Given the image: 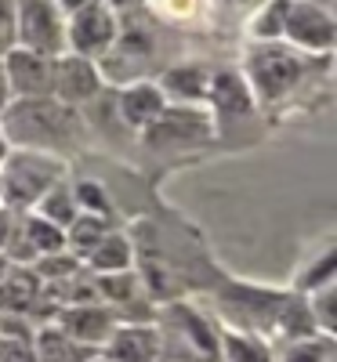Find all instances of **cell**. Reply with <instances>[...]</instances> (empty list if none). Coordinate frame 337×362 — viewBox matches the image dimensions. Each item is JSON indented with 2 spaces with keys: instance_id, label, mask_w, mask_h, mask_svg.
Listing matches in <instances>:
<instances>
[{
  "instance_id": "19",
  "label": "cell",
  "mask_w": 337,
  "mask_h": 362,
  "mask_svg": "<svg viewBox=\"0 0 337 362\" xmlns=\"http://www.w3.org/2000/svg\"><path fill=\"white\" fill-rule=\"evenodd\" d=\"M287 8L290 0H265V4L254 11L251 18V37L258 44H272L283 37V22H287Z\"/></svg>"
},
{
  "instance_id": "4",
  "label": "cell",
  "mask_w": 337,
  "mask_h": 362,
  "mask_svg": "<svg viewBox=\"0 0 337 362\" xmlns=\"http://www.w3.org/2000/svg\"><path fill=\"white\" fill-rule=\"evenodd\" d=\"M15 47L44 58L66 54V15L55 0H15Z\"/></svg>"
},
{
  "instance_id": "27",
  "label": "cell",
  "mask_w": 337,
  "mask_h": 362,
  "mask_svg": "<svg viewBox=\"0 0 337 362\" xmlns=\"http://www.w3.org/2000/svg\"><path fill=\"white\" fill-rule=\"evenodd\" d=\"M218 4H222L225 11H236V15H254L265 0H218Z\"/></svg>"
},
{
  "instance_id": "33",
  "label": "cell",
  "mask_w": 337,
  "mask_h": 362,
  "mask_svg": "<svg viewBox=\"0 0 337 362\" xmlns=\"http://www.w3.org/2000/svg\"><path fill=\"white\" fill-rule=\"evenodd\" d=\"M91 362H109V358H102V355H95V358H91Z\"/></svg>"
},
{
  "instance_id": "28",
  "label": "cell",
  "mask_w": 337,
  "mask_h": 362,
  "mask_svg": "<svg viewBox=\"0 0 337 362\" xmlns=\"http://www.w3.org/2000/svg\"><path fill=\"white\" fill-rule=\"evenodd\" d=\"M55 4H58V11L69 18V15H76V11H87V8L102 4V0H55Z\"/></svg>"
},
{
  "instance_id": "17",
  "label": "cell",
  "mask_w": 337,
  "mask_h": 362,
  "mask_svg": "<svg viewBox=\"0 0 337 362\" xmlns=\"http://www.w3.org/2000/svg\"><path fill=\"white\" fill-rule=\"evenodd\" d=\"M22 235H25L29 261H33V257H47V254H62V247H66V232L58 225H51V221H44L40 214H33L25 221Z\"/></svg>"
},
{
  "instance_id": "14",
  "label": "cell",
  "mask_w": 337,
  "mask_h": 362,
  "mask_svg": "<svg viewBox=\"0 0 337 362\" xmlns=\"http://www.w3.org/2000/svg\"><path fill=\"white\" fill-rule=\"evenodd\" d=\"M164 109H167V98L160 95L156 83H131L124 95H120V116H124L131 127H149Z\"/></svg>"
},
{
  "instance_id": "30",
  "label": "cell",
  "mask_w": 337,
  "mask_h": 362,
  "mask_svg": "<svg viewBox=\"0 0 337 362\" xmlns=\"http://www.w3.org/2000/svg\"><path fill=\"white\" fill-rule=\"evenodd\" d=\"M8 105V87H4V73H0V109Z\"/></svg>"
},
{
  "instance_id": "22",
  "label": "cell",
  "mask_w": 337,
  "mask_h": 362,
  "mask_svg": "<svg viewBox=\"0 0 337 362\" xmlns=\"http://www.w3.org/2000/svg\"><path fill=\"white\" fill-rule=\"evenodd\" d=\"M225 355H229V362H272L268 351H265L258 341H251L247 334H243V337L229 334V337H225Z\"/></svg>"
},
{
  "instance_id": "16",
  "label": "cell",
  "mask_w": 337,
  "mask_h": 362,
  "mask_svg": "<svg viewBox=\"0 0 337 362\" xmlns=\"http://www.w3.org/2000/svg\"><path fill=\"white\" fill-rule=\"evenodd\" d=\"M37 362H91L98 355V348H87V344H76L73 337H66L62 329H44L37 337Z\"/></svg>"
},
{
  "instance_id": "5",
  "label": "cell",
  "mask_w": 337,
  "mask_h": 362,
  "mask_svg": "<svg viewBox=\"0 0 337 362\" xmlns=\"http://www.w3.org/2000/svg\"><path fill=\"white\" fill-rule=\"evenodd\" d=\"M283 37L301 54L326 58L333 51V40H337V22H333L330 0H290Z\"/></svg>"
},
{
  "instance_id": "1",
  "label": "cell",
  "mask_w": 337,
  "mask_h": 362,
  "mask_svg": "<svg viewBox=\"0 0 337 362\" xmlns=\"http://www.w3.org/2000/svg\"><path fill=\"white\" fill-rule=\"evenodd\" d=\"M0 112H4V138L33 145L37 153H47L51 145L80 131V112L55 98H18Z\"/></svg>"
},
{
  "instance_id": "25",
  "label": "cell",
  "mask_w": 337,
  "mask_h": 362,
  "mask_svg": "<svg viewBox=\"0 0 337 362\" xmlns=\"http://www.w3.org/2000/svg\"><path fill=\"white\" fill-rule=\"evenodd\" d=\"M15 47V0H0V54Z\"/></svg>"
},
{
  "instance_id": "9",
  "label": "cell",
  "mask_w": 337,
  "mask_h": 362,
  "mask_svg": "<svg viewBox=\"0 0 337 362\" xmlns=\"http://www.w3.org/2000/svg\"><path fill=\"white\" fill-rule=\"evenodd\" d=\"M145 134H149L152 145H193L196 138L210 134V116L203 109H189V105L164 109L145 127Z\"/></svg>"
},
{
  "instance_id": "31",
  "label": "cell",
  "mask_w": 337,
  "mask_h": 362,
  "mask_svg": "<svg viewBox=\"0 0 337 362\" xmlns=\"http://www.w3.org/2000/svg\"><path fill=\"white\" fill-rule=\"evenodd\" d=\"M8 160V138H4V131H0V163Z\"/></svg>"
},
{
  "instance_id": "29",
  "label": "cell",
  "mask_w": 337,
  "mask_h": 362,
  "mask_svg": "<svg viewBox=\"0 0 337 362\" xmlns=\"http://www.w3.org/2000/svg\"><path fill=\"white\" fill-rule=\"evenodd\" d=\"M8 235H11V225H8V218H4V214H0V250H4Z\"/></svg>"
},
{
  "instance_id": "10",
  "label": "cell",
  "mask_w": 337,
  "mask_h": 362,
  "mask_svg": "<svg viewBox=\"0 0 337 362\" xmlns=\"http://www.w3.org/2000/svg\"><path fill=\"white\" fill-rule=\"evenodd\" d=\"M58 329H62L66 337H73L76 344H105L109 334L116 329V315L98 308V305H76L69 312H58Z\"/></svg>"
},
{
  "instance_id": "32",
  "label": "cell",
  "mask_w": 337,
  "mask_h": 362,
  "mask_svg": "<svg viewBox=\"0 0 337 362\" xmlns=\"http://www.w3.org/2000/svg\"><path fill=\"white\" fill-rule=\"evenodd\" d=\"M4 272H8V261H4V257H0V279H4Z\"/></svg>"
},
{
  "instance_id": "7",
  "label": "cell",
  "mask_w": 337,
  "mask_h": 362,
  "mask_svg": "<svg viewBox=\"0 0 337 362\" xmlns=\"http://www.w3.org/2000/svg\"><path fill=\"white\" fill-rule=\"evenodd\" d=\"M102 90V73L91 58H80L73 51L51 58V98L62 105H84L91 98H98Z\"/></svg>"
},
{
  "instance_id": "11",
  "label": "cell",
  "mask_w": 337,
  "mask_h": 362,
  "mask_svg": "<svg viewBox=\"0 0 337 362\" xmlns=\"http://www.w3.org/2000/svg\"><path fill=\"white\" fill-rule=\"evenodd\" d=\"M207 98L214 102V109H218L222 119H243V116L254 112V95H251L247 80H243L239 73H232V69H222V73L210 76Z\"/></svg>"
},
{
  "instance_id": "21",
  "label": "cell",
  "mask_w": 337,
  "mask_h": 362,
  "mask_svg": "<svg viewBox=\"0 0 337 362\" xmlns=\"http://www.w3.org/2000/svg\"><path fill=\"white\" fill-rule=\"evenodd\" d=\"M40 206V218L44 221H51V225H58V228H69V221L80 214V206L73 203V196L66 192V189H51V192H44V199L37 203Z\"/></svg>"
},
{
  "instance_id": "18",
  "label": "cell",
  "mask_w": 337,
  "mask_h": 362,
  "mask_svg": "<svg viewBox=\"0 0 337 362\" xmlns=\"http://www.w3.org/2000/svg\"><path fill=\"white\" fill-rule=\"evenodd\" d=\"M87 261H91V268L98 272V276H116V272H127L131 268V243L124 235H105L102 243L87 254Z\"/></svg>"
},
{
  "instance_id": "12",
  "label": "cell",
  "mask_w": 337,
  "mask_h": 362,
  "mask_svg": "<svg viewBox=\"0 0 337 362\" xmlns=\"http://www.w3.org/2000/svg\"><path fill=\"white\" fill-rule=\"evenodd\" d=\"M105 358L109 362H152L160 351V341L145 326H116L105 341Z\"/></svg>"
},
{
  "instance_id": "8",
  "label": "cell",
  "mask_w": 337,
  "mask_h": 362,
  "mask_svg": "<svg viewBox=\"0 0 337 362\" xmlns=\"http://www.w3.org/2000/svg\"><path fill=\"white\" fill-rule=\"evenodd\" d=\"M0 73H4L8 95L18 98H51V58L11 47L0 54Z\"/></svg>"
},
{
  "instance_id": "24",
  "label": "cell",
  "mask_w": 337,
  "mask_h": 362,
  "mask_svg": "<svg viewBox=\"0 0 337 362\" xmlns=\"http://www.w3.org/2000/svg\"><path fill=\"white\" fill-rule=\"evenodd\" d=\"M37 272H40V276H47V279H73L76 276V261L66 257V254H51V257H44L37 264Z\"/></svg>"
},
{
  "instance_id": "6",
  "label": "cell",
  "mask_w": 337,
  "mask_h": 362,
  "mask_svg": "<svg viewBox=\"0 0 337 362\" xmlns=\"http://www.w3.org/2000/svg\"><path fill=\"white\" fill-rule=\"evenodd\" d=\"M116 29H120V18L102 0V4L87 8V11H76V15L66 18V51L95 62V58H102L113 47Z\"/></svg>"
},
{
  "instance_id": "26",
  "label": "cell",
  "mask_w": 337,
  "mask_h": 362,
  "mask_svg": "<svg viewBox=\"0 0 337 362\" xmlns=\"http://www.w3.org/2000/svg\"><path fill=\"white\" fill-rule=\"evenodd\" d=\"M0 362H37V355L18 337H0Z\"/></svg>"
},
{
  "instance_id": "3",
  "label": "cell",
  "mask_w": 337,
  "mask_h": 362,
  "mask_svg": "<svg viewBox=\"0 0 337 362\" xmlns=\"http://www.w3.org/2000/svg\"><path fill=\"white\" fill-rule=\"evenodd\" d=\"M4 174H0V199L18 206V210H29L44 199V192L55 189L58 174H62V163L47 153H37V148H25L18 156H8L4 160Z\"/></svg>"
},
{
  "instance_id": "2",
  "label": "cell",
  "mask_w": 337,
  "mask_h": 362,
  "mask_svg": "<svg viewBox=\"0 0 337 362\" xmlns=\"http://www.w3.org/2000/svg\"><path fill=\"white\" fill-rule=\"evenodd\" d=\"M304 66H309V54L294 51L290 44H254L247 51V87L251 95H258L261 102H280L301 83Z\"/></svg>"
},
{
  "instance_id": "20",
  "label": "cell",
  "mask_w": 337,
  "mask_h": 362,
  "mask_svg": "<svg viewBox=\"0 0 337 362\" xmlns=\"http://www.w3.org/2000/svg\"><path fill=\"white\" fill-rule=\"evenodd\" d=\"M105 235H109V221H105V218H98V214H76V218L69 221L66 243H73V250L87 257Z\"/></svg>"
},
{
  "instance_id": "15",
  "label": "cell",
  "mask_w": 337,
  "mask_h": 362,
  "mask_svg": "<svg viewBox=\"0 0 337 362\" xmlns=\"http://www.w3.org/2000/svg\"><path fill=\"white\" fill-rule=\"evenodd\" d=\"M37 293H40V276L33 268H8L4 279H0V312L8 315L29 312Z\"/></svg>"
},
{
  "instance_id": "23",
  "label": "cell",
  "mask_w": 337,
  "mask_h": 362,
  "mask_svg": "<svg viewBox=\"0 0 337 362\" xmlns=\"http://www.w3.org/2000/svg\"><path fill=\"white\" fill-rule=\"evenodd\" d=\"M333 358V348H330V337L323 341H297L283 351V362H330Z\"/></svg>"
},
{
  "instance_id": "13",
  "label": "cell",
  "mask_w": 337,
  "mask_h": 362,
  "mask_svg": "<svg viewBox=\"0 0 337 362\" xmlns=\"http://www.w3.org/2000/svg\"><path fill=\"white\" fill-rule=\"evenodd\" d=\"M207 83H210V73L203 66H171L160 76L156 87H160L164 98H174L181 105H193V102L207 98Z\"/></svg>"
}]
</instances>
